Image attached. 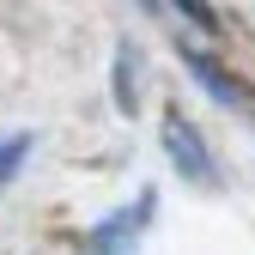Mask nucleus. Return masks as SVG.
<instances>
[{
    "label": "nucleus",
    "mask_w": 255,
    "mask_h": 255,
    "mask_svg": "<svg viewBox=\"0 0 255 255\" xmlns=\"http://www.w3.org/2000/svg\"><path fill=\"white\" fill-rule=\"evenodd\" d=\"M164 152L176 158V170H182L188 182H213V152H207V140L195 134V122H182L176 110L164 116Z\"/></svg>",
    "instance_id": "1"
},
{
    "label": "nucleus",
    "mask_w": 255,
    "mask_h": 255,
    "mask_svg": "<svg viewBox=\"0 0 255 255\" xmlns=\"http://www.w3.org/2000/svg\"><path fill=\"white\" fill-rule=\"evenodd\" d=\"M182 67H188V73H201V85L213 91L219 104H237V110L249 104V91H243V79H237L231 67H219L213 55H201V49H182Z\"/></svg>",
    "instance_id": "2"
},
{
    "label": "nucleus",
    "mask_w": 255,
    "mask_h": 255,
    "mask_svg": "<svg viewBox=\"0 0 255 255\" xmlns=\"http://www.w3.org/2000/svg\"><path fill=\"white\" fill-rule=\"evenodd\" d=\"M146 213H152V195H146L140 207H128V213H116V219H104V225L91 231V249H116V243H122L128 231H140V219H146Z\"/></svg>",
    "instance_id": "3"
},
{
    "label": "nucleus",
    "mask_w": 255,
    "mask_h": 255,
    "mask_svg": "<svg viewBox=\"0 0 255 255\" xmlns=\"http://www.w3.org/2000/svg\"><path fill=\"white\" fill-rule=\"evenodd\" d=\"M24 152H30V140H6V146H0V182L18 170V158H24Z\"/></svg>",
    "instance_id": "4"
}]
</instances>
